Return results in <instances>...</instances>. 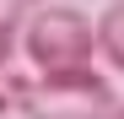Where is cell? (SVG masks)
I'll return each mask as SVG.
<instances>
[{"label": "cell", "instance_id": "cell-1", "mask_svg": "<svg viewBox=\"0 0 124 119\" xmlns=\"http://www.w3.org/2000/svg\"><path fill=\"white\" fill-rule=\"evenodd\" d=\"M22 54H27L32 76L92 70V60L102 54L97 22H86V11H76V6H38L22 27Z\"/></svg>", "mask_w": 124, "mask_h": 119}, {"label": "cell", "instance_id": "cell-2", "mask_svg": "<svg viewBox=\"0 0 124 119\" xmlns=\"http://www.w3.org/2000/svg\"><path fill=\"white\" fill-rule=\"evenodd\" d=\"M16 108L27 119H119L124 103L108 76L76 70V76H27V92Z\"/></svg>", "mask_w": 124, "mask_h": 119}, {"label": "cell", "instance_id": "cell-3", "mask_svg": "<svg viewBox=\"0 0 124 119\" xmlns=\"http://www.w3.org/2000/svg\"><path fill=\"white\" fill-rule=\"evenodd\" d=\"M11 60H16V22L0 11V108L22 103V92H27V81H11Z\"/></svg>", "mask_w": 124, "mask_h": 119}, {"label": "cell", "instance_id": "cell-4", "mask_svg": "<svg viewBox=\"0 0 124 119\" xmlns=\"http://www.w3.org/2000/svg\"><path fill=\"white\" fill-rule=\"evenodd\" d=\"M97 43H102V60L124 76V0H113V6L97 16Z\"/></svg>", "mask_w": 124, "mask_h": 119}, {"label": "cell", "instance_id": "cell-5", "mask_svg": "<svg viewBox=\"0 0 124 119\" xmlns=\"http://www.w3.org/2000/svg\"><path fill=\"white\" fill-rule=\"evenodd\" d=\"M119 119H124V108H119Z\"/></svg>", "mask_w": 124, "mask_h": 119}]
</instances>
